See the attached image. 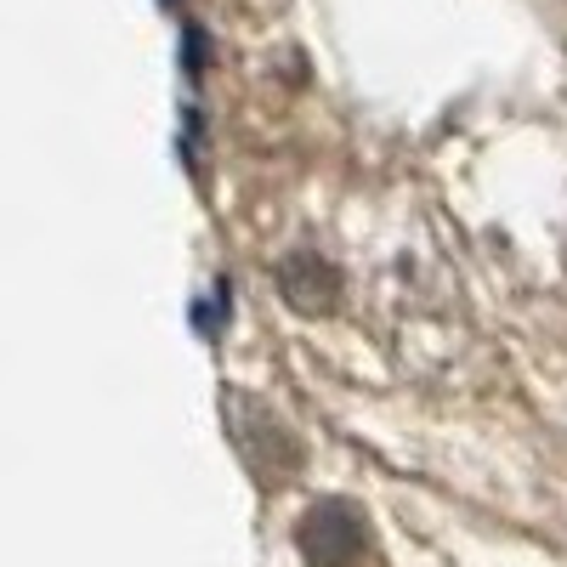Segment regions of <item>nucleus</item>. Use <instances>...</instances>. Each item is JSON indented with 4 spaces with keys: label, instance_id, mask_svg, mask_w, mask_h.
<instances>
[{
    "label": "nucleus",
    "instance_id": "f257e3e1",
    "mask_svg": "<svg viewBox=\"0 0 567 567\" xmlns=\"http://www.w3.org/2000/svg\"><path fill=\"white\" fill-rule=\"evenodd\" d=\"M233 443H239L245 465L256 471L267 488L290 483V477H296V465H301V443H296V432H290V425H284L267 403H250V398L233 409Z\"/></svg>",
    "mask_w": 567,
    "mask_h": 567
},
{
    "label": "nucleus",
    "instance_id": "f03ea898",
    "mask_svg": "<svg viewBox=\"0 0 567 567\" xmlns=\"http://www.w3.org/2000/svg\"><path fill=\"white\" fill-rule=\"evenodd\" d=\"M301 556L312 567H363L369 556V523L352 499H323L301 516Z\"/></svg>",
    "mask_w": 567,
    "mask_h": 567
},
{
    "label": "nucleus",
    "instance_id": "7ed1b4c3",
    "mask_svg": "<svg viewBox=\"0 0 567 567\" xmlns=\"http://www.w3.org/2000/svg\"><path fill=\"white\" fill-rule=\"evenodd\" d=\"M278 290L290 296V307H301V312H329L336 307L341 278L329 272V261H318L312 250H296L290 261L278 267Z\"/></svg>",
    "mask_w": 567,
    "mask_h": 567
}]
</instances>
